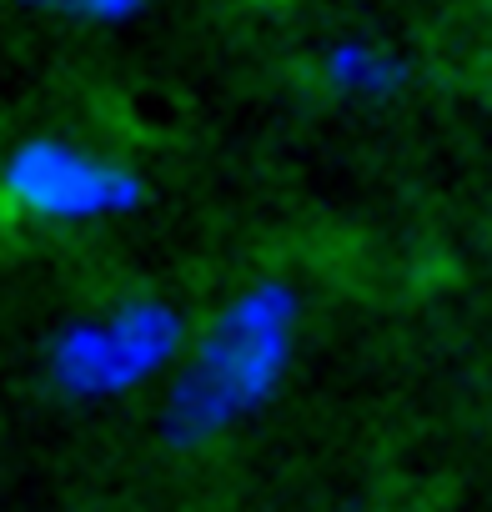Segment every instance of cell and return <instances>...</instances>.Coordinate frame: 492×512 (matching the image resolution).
Listing matches in <instances>:
<instances>
[{
	"label": "cell",
	"instance_id": "1",
	"mask_svg": "<svg viewBox=\"0 0 492 512\" xmlns=\"http://www.w3.org/2000/svg\"><path fill=\"white\" fill-rule=\"evenodd\" d=\"M116 191L111 171H96L66 151H26L11 166V196L41 216H66V211H96Z\"/></svg>",
	"mask_w": 492,
	"mask_h": 512
}]
</instances>
